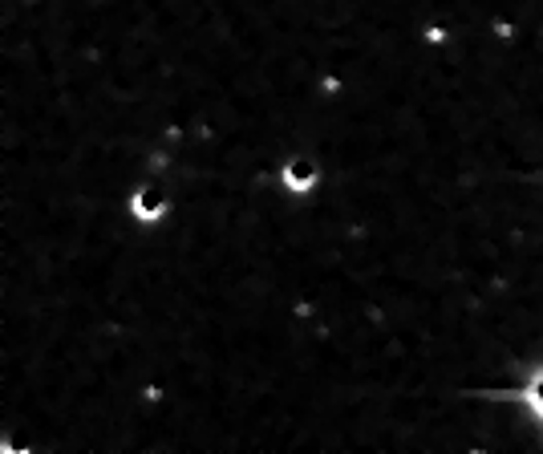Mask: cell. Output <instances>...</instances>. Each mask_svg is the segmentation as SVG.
I'll return each mask as SVG.
<instances>
[{
    "instance_id": "1",
    "label": "cell",
    "mask_w": 543,
    "mask_h": 454,
    "mask_svg": "<svg viewBox=\"0 0 543 454\" xmlns=\"http://www.w3.org/2000/svg\"><path fill=\"white\" fill-rule=\"evenodd\" d=\"M284 178H296V187L304 191V187L316 178V171H313V166H296V171H284Z\"/></svg>"
}]
</instances>
